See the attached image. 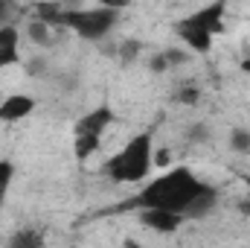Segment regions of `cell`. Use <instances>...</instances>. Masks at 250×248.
<instances>
[{
    "mask_svg": "<svg viewBox=\"0 0 250 248\" xmlns=\"http://www.w3.org/2000/svg\"><path fill=\"white\" fill-rule=\"evenodd\" d=\"M207 181H201L189 167H172L163 175L151 178L146 187H140V193L134 198H128L125 204H120V210L125 207H137L140 210H169V213H187V207L207 190Z\"/></svg>",
    "mask_w": 250,
    "mask_h": 248,
    "instance_id": "obj_1",
    "label": "cell"
},
{
    "mask_svg": "<svg viewBox=\"0 0 250 248\" xmlns=\"http://www.w3.org/2000/svg\"><path fill=\"white\" fill-rule=\"evenodd\" d=\"M154 167V140L151 131H140L105 161V175L114 184H140Z\"/></svg>",
    "mask_w": 250,
    "mask_h": 248,
    "instance_id": "obj_2",
    "label": "cell"
},
{
    "mask_svg": "<svg viewBox=\"0 0 250 248\" xmlns=\"http://www.w3.org/2000/svg\"><path fill=\"white\" fill-rule=\"evenodd\" d=\"M117 21H120V6L105 3V6H93V9H67L62 26L73 29L84 41H99L117 26Z\"/></svg>",
    "mask_w": 250,
    "mask_h": 248,
    "instance_id": "obj_3",
    "label": "cell"
},
{
    "mask_svg": "<svg viewBox=\"0 0 250 248\" xmlns=\"http://www.w3.org/2000/svg\"><path fill=\"white\" fill-rule=\"evenodd\" d=\"M224 12H227V6L224 3H207V6H201V9H195L192 15L187 18H181L187 26H195V29H204V32H209L212 38L224 29Z\"/></svg>",
    "mask_w": 250,
    "mask_h": 248,
    "instance_id": "obj_4",
    "label": "cell"
},
{
    "mask_svg": "<svg viewBox=\"0 0 250 248\" xmlns=\"http://www.w3.org/2000/svg\"><path fill=\"white\" fill-rule=\"evenodd\" d=\"M111 123H114V108H111V105H96V108H90L84 117H79L76 134H90V137H99V140H102L105 128Z\"/></svg>",
    "mask_w": 250,
    "mask_h": 248,
    "instance_id": "obj_5",
    "label": "cell"
},
{
    "mask_svg": "<svg viewBox=\"0 0 250 248\" xmlns=\"http://www.w3.org/2000/svg\"><path fill=\"white\" fill-rule=\"evenodd\" d=\"M35 111V99L26 94H9L0 102V120L3 123H21L23 117H29Z\"/></svg>",
    "mask_w": 250,
    "mask_h": 248,
    "instance_id": "obj_6",
    "label": "cell"
},
{
    "mask_svg": "<svg viewBox=\"0 0 250 248\" xmlns=\"http://www.w3.org/2000/svg\"><path fill=\"white\" fill-rule=\"evenodd\" d=\"M140 222L157 234H175L187 219L181 213H169V210H140Z\"/></svg>",
    "mask_w": 250,
    "mask_h": 248,
    "instance_id": "obj_7",
    "label": "cell"
},
{
    "mask_svg": "<svg viewBox=\"0 0 250 248\" xmlns=\"http://www.w3.org/2000/svg\"><path fill=\"white\" fill-rule=\"evenodd\" d=\"M21 62V29L15 24L0 26V70Z\"/></svg>",
    "mask_w": 250,
    "mask_h": 248,
    "instance_id": "obj_8",
    "label": "cell"
},
{
    "mask_svg": "<svg viewBox=\"0 0 250 248\" xmlns=\"http://www.w3.org/2000/svg\"><path fill=\"white\" fill-rule=\"evenodd\" d=\"M175 32L178 38L184 41V47H189V53H198V56H207L212 50V35L204 32V29H195V26H187L184 21L175 24Z\"/></svg>",
    "mask_w": 250,
    "mask_h": 248,
    "instance_id": "obj_9",
    "label": "cell"
},
{
    "mask_svg": "<svg viewBox=\"0 0 250 248\" xmlns=\"http://www.w3.org/2000/svg\"><path fill=\"white\" fill-rule=\"evenodd\" d=\"M215 201H218V190H215V187H207V190L187 207L184 219H204V216H209V213L215 210Z\"/></svg>",
    "mask_w": 250,
    "mask_h": 248,
    "instance_id": "obj_10",
    "label": "cell"
},
{
    "mask_svg": "<svg viewBox=\"0 0 250 248\" xmlns=\"http://www.w3.org/2000/svg\"><path fill=\"white\" fill-rule=\"evenodd\" d=\"M32 12H35L38 21H44L47 26H53V24H62L64 21V12H67V9H64L62 3H35Z\"/></svg>",
    "mask_w": 250,
    "mask_h": 248,
    "instance_id": "obj_11",
    "label": "cell"
},
{
    "mask_svg": "<svg viewBox=\"0 0 250 248\" xmlns=\"http://www.w3.org/2000/svg\"><path fill=\"white\" fill-rule=\"evenodd\" d=\"M44 246V234L41 231H32V228H23V231H15L9 246L6 248H41Z\"/></svg>",
    "mask_w": 250,
    "mask_h": 248,
    "instance_id": "obj_12",
    "label": "cell"
},
{
    "mask_svg": "<svg viewBox=\"0 0 250 248\" xmlns=\"http://www.w3.org/2000/svg\"><path fill=\"white\" fill-rule=\"evenodd\" d=\"M12 181H15V161L0 158V207H3V204H6V198H9Z\"/></svg>",
    "mask_w": 250,
    "mask_h": 248,
    "instance_id": "obj_13",
    "label": "cell"
},
{
    "mask_svg": "<svg viewBox=\"0 0 250 248\" xmlns=\"http://www.w3.org/2000/svg\"><path fill=\"white\" fill-rule=\"evenodd\" d=\"M26 35H29V38L35 41V44H41V47H44V44L50 41V26H47L44 21L32 18V21H29V26H26Z\"/></svg>",
    "mask_w": 250,
    "mask_h": 248,
    "instance_id": "obj_14",
    "label": "cell"
},
{
    "mask_svg": "<svg viewBox=\"0 0 250 248\" xmlns=\"http://www.w3.org/2000/svg\"><path fill=\"white\" fill-rule=\"evenodd\" d=\"M230 149L248 155L250 152V128H233L230 131Z\"/></svg>",
    "mask_w": 250,
    "mask_h": 248,
    "instance_id": "obj_15",
    "label": "cell"
},
{
    "mask_svg": "<svg viewBox=\"0 0 250 248\" xmlns=\"http://www.w3.org/2000/svg\"><path fill=\"white\" fill-rule=\"evenodd\" d=\"M160 56H163V62H166L169 70H172L175 64L189 62V53H187V50H178V47H172V50H160Z\"/></svg>",
    "mask_w": 250,
    "mask_h": 248,
    "instance_id": "obj_16",
    "label": "cell"
},
{
    "mask_svg": "<svg viewBox=\"0 0 250 248\" xmlns=\"http://www.w3.org/2000/svg\"><path fill=\"white\" fill-rule=\"evenodd\" d=\"M15 15H18V6L9 3V0H0V26L15 24Z\"/></svg>",
    "mask_w": 250,
    "mask_h": 248,
    "instance_id": "obj_17",
    "label": "cell"
},
{
    "mask_svg": "<svg viewBox=\"0 0 250 248\" xmlns=\"http://www.w3.org/2000/svg\"><path fill=\"white\" fill-rule=\"evenodd\" d=\"M137 53H140V41H134V38H131V41L120 44V59H123V62H131Z\"/></svg>",
    "mask_w": 250,
    "mask_h": 248,
    "instance_id": "obj_18",
    "label": "cell"
},
{
    "mask_svg": "<svg viewBox=\"0 0 250 248\" xmlns=\"http://www.w3.org/2000/svg\"><path fill=\"white\" fill-rule=\"evenodd\" d=\"M175 99H178V102H184V105H195V102L201 99V94H198V88H184Z\"/></svg>",
    "mask_w": 250,
    "mask_h": 248,
    "instance_id": "obj_19",
    "label": "cell"
},
{
    "mask_svg": "<svg viewBox=\"0 0 250 248\" xmlns=\"http://www.w3.org/2000/svg\"><path fill=\"white\" fill-rule=\"evenodd\" d=\"M189 137H192V140H195V143H204V140H207V137H209V134H207V125H204V123L192 125V128H189Z\"/></svg>",
    "mask_w": 250,
    "mask_h": 248,
    "instance_id": "obj_20",
    "label": "cell"
},
{
    "mask_svg": "<svg viewBox=\"0 0 250 248\" xmlns=\"http://www.w3.org/2000/svg\"><path fill=\"white\" fill-rule=\"evenodd\" d=\"M148 67L154 70V73H166L169 67H166V62H163V56L157 53V56H151V62H148Z\"/></svg>",
    "mask_w": 250,
    "mask_h": 248,
    "instance_id": "obj_21",
    "label": "cell"
},
{
    "mask_svg": "<svg viewBox=\"0 0 250 248\" xmlns=\"http://www.w3.org/2000/svg\"><path fill=\"white\" fill-rule=\"evenodd\" d=\"M239 210H242V213H248V216H250V198H248V201H239Z\"/></svg>",
    "mask_w": 250,
    "mask_h": 248,
    "instance_id": "obj_22",
    "label": "cell"
},
{
    "mask_svg": "<svg viewBox=\"0 0 250 248\" xmlns=\"http://www.w3.org/2000/svg\"><path fill=\"white\" fill-rule=\"evenodd\" d=\"M242 67H245V70H248V73H250V62H245V64H242Z\"/></svg>",
    "mask_w": 250,
    "mask_h": 248,
    "instance_id": "obj_23",
    "label": "cell"
}]
</instances>
